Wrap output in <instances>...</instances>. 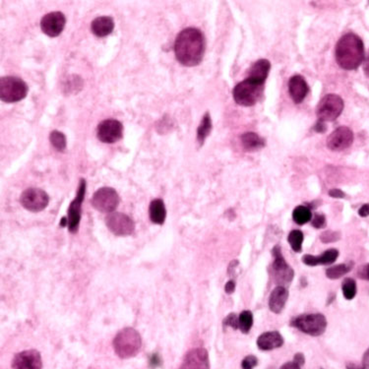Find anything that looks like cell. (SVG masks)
I'll list each match as a JSON object with an SVG mask.
<instances>
[{"label": "cell", "instance_id": "obj_1", "mask_svg": "<svg viewBox=\"0 0 369 369\" xmlns=\"http://www.w3.org/2000/svg\"><path fill=\"white\" fill-rule=\"evenodd\" d=\"M175 54L179 63L184 66L198 65L205 54V38L196 28L182 30L175 42Z\"/></svg>", "mask_w": 369, "mask_h": 369}, {"label": "cell", "instance_id": "obj_2", "mask_svg": "<svg viewBox=\"0 0 369 369\" xmlns=\"http://www.w3.org/2000/svg\"><path fill=\"white\" fill-rule=\"evenodd\" d=\"M336 60L341 68L356 70L364 60V44L354 33L343 35L336 45Z\"/></svg>", "mask_w": 369, "mask_h": 369}, {"label": "cell", "instance_id": "obj_3", "mask_svg": "<svg viewBox=\"0 0 369 369\" xmlns=\"http://www.w3.org/2000/svg\"><path fill=\"white\" fill-rule=\"evenodd\" d=\"M142 347V338L135 329L124 328L120 330L114 340V352L120 358H130L136 356Z\"/></svg>", "mask_w": 369, "mask_h": 369}, {"label": "cell", "instance_id": "obj_4", "mask_svg": "<svg viewBox=\"0 0 369 369\" xmlns=\"http://www.w3.org/2000/svg\"><path fill=\"white\" fill-rule=\"evenodd\" d=\"M264 84L251 78L238 83L233 91V99L235 103L242 107L254 106L262 96Z\"/></svg>", "mask_w": 369, "mask_h": 369}, {"label": "cell", "instance_id": "obj_5", "mask_svg": "<svg viewBox=\"0 0 369 369\" xmlns=\"http://www.w3.org/2000/svg\"><path fill=\"white\" fill-rule=\"evenodd\" d=\"M28 85L14 76H4L0 79V97L4 103H17L27 96Z\"/></svg>", "mask_w": 369, "mask_h": 369}, {"label": "cell", "instance_id": "obj_6", "mask_svg": "<svg viewBox=\"0 0 369 369\" xmlns=\"http://www.w3.org/2000/svg\"><path fill=\"white\" fill-rule=\"evenodd\" d=\"M290 325L299 329L304 334L318 337L326 331L327 320L326 317L321 313L302 314L293 318Z\"/></svg>", "mask_w": 369, "mask_h": 369}, {"label": "cell", "instance_id": "obj_7", "mask_svg": "<svg viewBox=\"0 0 369 369\" xmlns=\"http://www.w3.org/2000/svg\"><path fill=\"white\" fill-rule=\"evenodd\" d=\"M343 101L342 97L335 94H329L321 99L317 108L316 114L319 121L331 122L336 120L343 110Z\"/></svg>", "mask_w": 369, "mask_h": 369}, {"label": "cell", "instance_id": "obj_8", "mask_svg": "<svg viewBox=\"0 0 369 369\" xmlns=\"http://www.w3.org/2000/svg\"><path fill=\"white\" fill-rule=\"evenodd\" d=\"M272 254L274 256V262L271 268V276L277 285L286 287V286H288L293 280V269L286 262L280 246L276 245L274 247Z\"/></svg>", "mask_w": 369, "mask_h": 369}, {"label": "cell", "instance_id": "obj_9", "mask_svg": "<svg viewBox=\"0 0 369 369\" xmlns=\"http://www.w3.org/2000/svg\"><path fill=\"white\" fill-rule=\"evenodd\" d=\"M119 195L111 187L97 189L91 200L92 206L102 213H112L119 204Z\"/></svg>", "mask_w": 369, "mask_h": 369}, {"label": "cell", "instance_id": "obj_10", "mask_svg": "<svg viewBox=\"0 0 369 369\" xmlns=\"http://www.w3.org/2000/svg\"><path fill=\"white\" fill-rule=\"evenodd\" d=\"M50 202L47 193L40 188H28L20 196V203L30 212L38 213L44 210Z\"/></svg>", "mask_w": 369, "mask_h": 369}, {"label": "cell", "instance_id": "obj_11", "mask_svg": "<svg viewBox=\"0 0 369 369\" xmlns=\"http://www.w3.org/2000/svg\"><path fill=\"white\" fill-rule=\"evenodd\" d=\"M106 225L111 233L117 236H126L132 234L135 230L133 219L127 215L114 212L106 217Z\"/></svg>", "mask_w": 369, "mask_h": 369}, {"label": "cell", "instance_id": "obj_12", "mask_svg": "<svg viewBox=\"0 0 369 369\" xmlns=\"http://www.w3.org/2000/svg\"><path fill=\"white\" fill-rule=\"evenodd\" d=\"M86 185L87 184H86L85 179H81L76 198L71 202V204L69 206L67 226H68L70 233H75L79 229L81 213H82L83 200H84V196L86 193Z\"/></svg>", "mask_w": 369, "mask_h": 369}, {"label": "cell", "instance_id": "obj_13", "mask_svg": "<svg viewBox=\"0 0 369 369\" xmlns=\"http://www.w3.org/2000/svg\"><path fill=\"white\" fill-rule=\"evenodd\" d=\"M96 135L103 143H115L122 138V123L116 119H106L99 124Z\"/></svg>", "mask_w": 369, "mask_h": 369}, {"label": "cell", "instance_id": "obj_14", "mask_svg": "<svg viewBox=\"0 0 369 369\" xmlns=\"http://www.w3.org/2000/svg\"><path fill=\"white\" fill-rule=\"evenodd\" d=\"M66 24V18L61 12H51L44 15L41 20V31L48 37L59 36Z\"/></svg>", "mask_w": 369, "mask_h": 369}, {"label": "cell", "instance_id": "obj_15", "mask_svg": "<svg viewBox=\"0 0 369 369\" xmlns=\"http://www.w3.org/2000/svg\"><path fill=\"white\" fill-rule=\"evenodd\" d=\"M354 142L353 131L346 126L337 128L327 139V147L335 152L346 150L352 146Z\"/></svg>", "mask_w": 369, "mask_h": 369}, {"label": "cell", "instance_id": "obj_16", "mask_svg": "<svg viewBox=\"0 0 369 369\" xmlns=\"http://www.w3.org/2000/svg\"><path fill=\"white\" fill-rule=\"evenodd\" d=\"M179 369H210L208 352L203 348L189 351L184 356Z\"/></svg>", "mask_w": 369, "mask_h": 369}, {"label": "cell", "instance_id": "obj_17", "mask_svg": "<svg viewBox=\"0 0 369 369\" xmlns=\"http://www.w3.org/2000/svg\"><path fill=\"white\" fill-rule=\"evenodd\" d=\"M12 368H42L41 354L36 350H28L17 354L12 360Z\"/></svg>", "mask_w": 369, "mask_h": 369}, {"label": "cell", "instance_id": "obj_18", "mask_svg": "<svg viewBox=\"0 0 369 369\" xmlns=\"http://www.w3.org/2000/svg\"><path fill=\"white\" fill-rule=\"evenodd\" d=\"M289 96L296 104H301L309 92L308 85L305 79L301 75H294L290 77L288 81Z\"/></svg>", "mask_w": 369, "mask_h": 369}, {"label": "cell", "instance_id": "obj_19", "mask_svg": "<svg viewBox=\"0 0 369 369\" xmlns=\"http://www.w3.org/2000/svg\"><path fill=\"white\" fill-rule=\"evenodd\" d=\"M284 345V338L278 331L265 332L257 339V346L261 351H272Z\"/></svg>", "mask_w": 369, "mask_h": 369}, {"label": "cell", "instance_id": "obj_20", "mask_svg": "<svg viewBox=\"0 0 369 369\" xmlns=\"http://www.w3.org/2000/svg\"><path fill=\"white\" fill-rule=\"evenodd\" d=\"M287 299H288V290L287 287L277 286L274 288L269 298L268 303L270 310L276 314L281 313L286 306Z\"/></svg>", "mask_w": 369, "mask_h": 369}, {"label": "cell", "instance_id": "obj_21", "mask_svg": "<svg viewBox=\"0 0 369 369\" xmlns=\"http://www.w3.org/2000/svg\"><path fill=\"white\" fill-rule=\"evenodd\" d=\"M339 257V251L335 248H331L323 252L319 256L314 255H304L302 257V262L307 266H318V265H330L333 264Z\"/></svg>", "mask_w": 369, "mask_h": 369}, {"label": "cell", "instance_id": "obj_22", "mask_svg": "<svg viewBox=\"0 0 369 369\" xmlns=\"http://www.w3.org/2000/svg\"><path fill=\"white\" fill-rule=\"evenodd\" d=\"M114 29V21L109 16L97 17L91 25V30L94 35L99 38H103L109 36Z\"/></svg>", "mask_w": 369, "mask_h": 369}, {"label": "cell", "instance_id": "obj_23", "mask_svg": "<svg viewBox=\"0 0 369 369\" xmlns=\"http://www.w3.org/2000/svg\"><path fill=\"white\" fill-rule=\"evenodd\" d=\"M270 68H271V63L269 60L259 59L248 70L247 78H251L256 81L265 83L268 78Z\"/></svg>", "mask_w": 369, "mask_h": 369}, {"label": "cell", "instance_id": "obj_24", "mask_svg": "<svg viewBox=\"0 0 369 369\" xmlns=\"http://www.w3.org/2000/svg\"><path fill=\"white\" fill-rule=\"evenodd\" d=\"M150 219L156 225H163L166 217V210L162 199H155L149 206Z\"/></svg>", "mask_w": 369, "mask_h": 369}, {"label": "cell", "instance_id": "obj_25", "mask_svg": "<svg viewBox=\"0 0 369 369\" xmlns=\"http://www.w3.org/2000/svg\"><path fill=\"white\" fill-rule=\"evenodd\" d=\"M241 144L247 152H255L264 148L266 142L255 132H246L241 136Z\"/></svg>", "mask_w": 369, "mask_h": 369}, {"label": "cell", "instance_id": "obj_26", "mask_svg": "<svg viewBox=\"0 0 369 369\" xmlns=\"http://www.w3.org/2000/svg\"><path fill=\"white\" fill-rule=\"evenodd\" d=\"M211 130H212V119L210 113L207 112L203 116L201 123L197 129V141L200 143V146L204 144L206 138L209 136Z\"/></svg>", "mask_w": 369, "mask_h": 369}, {"label": "cell", "instance_id": "obj_27", "mask_svg": "<svg viewBox=\"0 0 369 369\" xmlns=\"http://www.w3.org/2000/svg\"><path fill=\"white\" fill-rule=\"evenodd\" d=\"M292 219L300 226L305 225L312 219L311 210L305 206H298L292 212Z\"/></svg>", "mask_w": 369, "mask_h": 369}, {"label": "cell", "instance_id": "obj_28", "mask_svg": "<svg viewBox=\"0 0 369 369\" xmlns=\"http://www.w3.org/2000/svg\"><path fill=\"white\" fill-rule=\"evenodd\" d=\"M353 268V264H339L333 267H330L326 270V276L331 280L340 279L346 274L349 273Z\"/></svg>", "mask_w": 369, "mask_h": 369}, {"label": "cell", "instance_id": "obj_29", "mask_svg": "<svg viewBox=\"0 0 369 369\" xmlns=\"http://www.w3.org/2000/svg\"><path fill=\"white\" fill-rule=\"evenodd\" d=\"M303 239H304L303 233L299 230L290 232L287 237V241L294 252H301Z\"/></svg>", "mask_w": 369, "mask_h": 369}, {"label": "cell", "instance_id": "obj_30", "mask_svg": "<svg viewBox=\"0 0 369 369\" xmlns=\"http://www.w3.org/2000/svg\"><path fill=\"white\" fill-rule=\"evenodd\" d=\"M342 294L346 300L352 301L355 299L356 294V281L352 278H347L343 280L342 284Z\"/></svg>", "mask_w": 369, "mask_h": 369}, {"label": "cell", "instance_id": "obj_31", "mask_svg": "<svg viewBox=\"0 0 369 369\" xmlns=\"http://www.w3.org/2000/svg\"><path fill=\"white\" fill-rule=\"evenodd\" d=\"M238 322H239V330L247 334L253 326V315L251 311L244 310L238 315Z\"/></svg>", "mask_w": 369, "mask_h": 369}, {"label": "cell", "instance_id": "obj_32", "mask_svg": "<svg viewBox=\"0 0 369 369\" xmlns=\"http://www.w3.org/2000/svg\"><path fill=\"white\" fill-rule=\"evenodd\" d=\"M50 141L55 149L59 152H63L66 149V137L60 131H53L50 135Z\"/></svg>", "mask_w": 369, "mask_h": 369}, {"label": "cell", "instance_id": "obj_33", "mask_svg": "<svg viewBox=\"0 0 369 369\" xmlns=\"http://www.w3.org/2000/svg\"><path fill=\"white\" fill-rule=\"evenodd\" d=\"M341 238V233L338 232H332V231H326L320 235V240L323 243H332L336 242Z\"/></svg>", "mask_w": 369, "mask_h": 369}, {"label": "cell", "instance_id": "obj_34", "mask_svg": "<svg viewBox=\"0 0 369 369\" xmlns=\"http://www.w3.org/2000/svg\"><path fill=\"white\" fill-rule=\"evenodd\" d=\"M258 364V358L255 356H247L241 362V368L254 369Z\"/></svg>", "mask_w": 369, "mask_h": 369}, {"label": "cell", "instance_id": "obj_35", "mask_svg": "<svg viewBox=\"0 0 369 369\" xmlns=\"http://www.w3.org/2000/svg\"><path fill=\"white\" fill-rule=\"evenodd\" d=\"M224 324L226 326H230L234 330L239 329V322H238V316L235 313H231L226 317L224 320Z\"/></svg>", "mask_w": 369, "mask_h": 369}, {"label": "cell", "instance_id": "obj_36", "mask_svg": "<svg viewBox=\"0 0 369 369\" xmlns=\"http://www.w3.org/2000/svg\"><path fill=\"white\" fill-rule=\"evenodd\" d=\"M312 227L315 229H324L326 227V218L322 214H316L311 222Z\"/></svg>", "mask_w": 369, "mask_h": 369}, {"label": "cell", "instance_id": "obj_37", "mask_svg": "<svg viewBox=\"0 0 369 369\" xmlns=\"http://www.w3.org/2000/svg\"><path fill=\"white\" fill-rule=\"evenodd\" d=\"M329 196H331L332 198H337V199H340V198H345L346 197V194L345 192H342L341 189H331L329 191Z\"/></svg>", "mask_w": 369, "mask_h": 369}, {"label": "cell", "instance_id": "obj_38", "mask_svg": "<svg viewBox=\"0 0 369 369\" xmlns=\"http://www.w3.org/2000/svg\"><path fill=\"white\" fill-rule=\"evenodd\" d=\"M357 274H358L359 278L365 279V280H369V264L368 265H365V266L361 267V268L358 270Z\"/></svg>", "mask_w": 369, "mask_h": 369}, {"label": "cell", "instance_id": "obj_39", "mask_svg": "<svg viewBox=\"0 0 369 369\" xmlns=\"http://www.w3.org/2000/svg\"><path fill=\"white\" fill-rule=\"evenodd\" d=\"M358 215L362 218L368 217L369 216V204H364L360 207V209L358 210Z\"/></svg>", "mask_w": 369, "mask_h": 369}, {"label": "cell", "instance_id": "obj_40", "mask_svg": "<svg viewBox=\"0 0 369 369\" xmlns=\"http://www.w3.org/2000/svg\"><path fill=\"white\" fill-rule=\"evenodd\" d=\"M293 361H294L297 364H299L300 366H302V365L305 363V357L303 356V354L299 353V354H297V355L294 356Z\"/></svg>", "mask_w": 369, "mask_h": 369}, {"label": "cell", "instance_id": "obj_41", "mask_svg": "<svg viewBox=\"0 0 369 369\" xmlns=\"http://www.w3.org/2000/svg\"><path fill=\"white\" fill-rule=\"evenodd\" d=\"M225 290H226L227 293H233V291L235 290V283H234V281H229V282L226 284Z\"/></svg>", "mask_w": 369, "mask_h": 369}, {"label": "cell", "instance_id": "obj_42", "mask_svg": "<svg viewBox=\"0 0 369 369\" xmlns=\"http://www.w3.org/2000/svg\"><path fill=\"white\" fill-rule=\"evenodd\" d=\"M362 367L369 369V348L362 356Z\"/></svg>", "mask_w": 369, "mask_h": 369}, {"label": "cell", "instance_id": "obj_43", "mask_svg": "<svg viewBox=\"0 0 369 369\" xmlns=\"http://www.w3.org/2000/svg\"><path fill=\"white\" fill-rule=\"evenodd\" d=\"M280 369H301V366L297 364L294 361H289L285 363Z\"/></svg>", "mask_w": 369, "mask_h": 369}, {"label": "cell", "instance_id": "obj_44", "mask_svg": "<svg viewBox=\"0 0 369 369\" xmlns=\"http://www.w3.org/2000/svg\"><path fill=\"white\" fill-rule=\"evenodd\" d=\"M363 70H364V73L365 75L369 78V51L368 54L366 55L365 59H364V63H363Z\"/></svg>", "mask_w": 369, "mask_h": 369}, {"label": "cell", "instance_id": "obj_45", "mask_svg": "<svg viewBox=\"0 0 369 369\" xmlns=\"http://www.w3.org/2000/svg\"><path fill=\"white\" fill-rule=\"evenodd\" d=\"M315 130L317 132H323L326 130V126H325V123L322 122V121H319L315 125Z\"/></svg>", "mask_w": 369, "mask_h": 369}, {"label": "cell", "instance_id": "obj_46", "mask_svg": "<svg viewBox=\"0 0 369 369\" xmlns=\"http://www.w3.org/2000/svg\"><path fill=\"white\" fill-rule=\"evenodd\" d=\"M347 369H364L363 367H362V365L360 366V365H357V364H356V363H353V362H351V363H348L347 364Z\"/></svg>", "mask_w": 369, "mask_h": 369}]
</instances>
